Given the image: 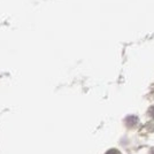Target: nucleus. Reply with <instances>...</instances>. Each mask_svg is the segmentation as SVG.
I'll list each match as a JSON object with an SVG mask.
<instances>
[{
    "instance_id": "nucleus-1",
    "label": "nucleus",
    "mask_w": 154,
    "mask_h": 154,
    "mask_svg": "<svg viewBox=\"0 0 154 154\" xmlns=\"http://www.w3.org/2000/svg\"><path fill=\"white\" fill-rule=\"evenodd\" d=\"M106 154H121L120 153V151H117V149H109V151H107V153Z\"/></svg>"
},
{
    "instance_id": "nucleus-2",
    "label": "nucleus",
    "mask_w": 154,
    "mask_h": 154,
    "mask_svg": "<svg viewBox=\"0 0 154 154\" xmlns=\"http://www.w3.org/2000/svg\"><path fill=\"white\" fill-rule=\"evenodd\" d=\"M149 115L152 116V117H154V106L151 109H149Z\"/></svg>"
},
{
    "instance_id": "nucleus-3",
    "label": "nucleus",
    "mask_w": 154,
    "mask_h": 154,
    "mask_svg": "<svg viewBox=\"0 0 154 154\" xmlns=\"http://www.w3.org/2000/svg\"><path fill=\"white\" fill-rule=\"evenodd\" d=\"M151 154H154V148L152 149V151H151Z\"/></svg>"
}]
</instances>
